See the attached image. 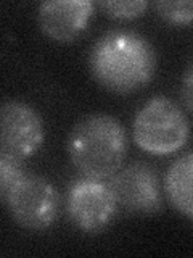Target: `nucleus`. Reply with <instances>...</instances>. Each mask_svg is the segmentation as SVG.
Wrapping results in <instances>:
<instances>
[{"mask_svg": "<svg viewBox=\"0 0 193 258\" xmlns=\"http://www.w3.org/2000/svg\"><path fill=\"white\" fill-rule=\"evenodd\" d=\"M88 61L93 78L105 89L129 94L151 81L156 70V52L139 32L116 29L96 40Z\"/></svg>", "mask_w": 193, "mask_h": 258, "instance_id": "f257e3e1", "label": "nucleus"}, {"mask_svg": "<svg viewBox=\"0 0 193 258\" xmlns=\"http://www.w3.org/2000/svg\"><path fill=\"white\" fill-rule=\"evenodd\" d=\"M68 153L77 171L90 179H108L123 168L127 153L124 126L107 113L82 118L69 134Z\"/></svg>", "mask_w": 193, "mask_h": 258, "instance_id": "f03ea898", "label": "nucleus"}, {"mask_svg": "<svg viewBox=\"0 0 193 258\" xmlns=\"http://www.w3.org/2000/svg\"><path fill=\"white\" fill-rule=\"evenodd\" d=\"M134 141L148 153L169 155L180 150L190 137V123L182 108L167 97H155L137 111Z\"/></svg>", "mask_w": 193, "mask_h": 258, "instance_id": "7ed1b4c3", "label": "nucleus"}, {"mask_svg": "<svg viewBox=\"0 0 193 258\" xmlns=\"http://www.w3.org/2000/svg\"><path fill=\"white\" fill-rule=\"evenodd\" d=\"M16 224L29 231L50 228L60 215V194L52 182L36 174H24L7 199Z\"/></svg>", "mask_w": 193, "mask_h": 258, "instance_id": "20e7f679", "label": "nucleus"}, {"mask_svg": "<svg viewBox=\"0 0 193 258\" xmlns=\"http://www.w3.org/2000/svg\"><path fill=\"white\" fill-rule=\"evenodd\" d=\"M45 139L42 116L29 103H0V155L21 163L40 150Z\"/></svg>", "mask_w": 193, "mask_h": 258, "instance_id": "39448f33", "label": "nucleus"}, {"mask_svg": "<svg viewBox=\"0 0 193 258\" xmlns=\"http://www.w3.org/2000/svg\"><path fill=\"white\" fill-rule=\"evenodd\" d=\"M116 200L108 184L85 177L69 189L66 210L72 224L84 232H100L116 213Z\"/></svg>", "mask_w": 193, "mask_h": 258, "instance_id": "423d86ee", "label": "nucleus"}, {"mask_svg": "<svg viewBox=\"0 0 193 258\" xmlns=\"http://www.w3.org/2000/svg\"><path fill=\"white\" fill-rule=\"evenodd\" d=\"M118 205L131 212L156 213L163 207L158 174L143 161H134L111 176L108 184Z\"/></svg>", "mask_w": 193, "mask_h": 258, "instance_id": "0eeeda50", "label": "nucleus"}, {"mask_svg": "<svg viewBox=\"0 0 193 258\" xmlns=\"http://www.w3.org/2000/svg\"><path fill=\"white\" fill-rule=\"evenodd\" d=\"M93 13L88 0H47L40 4L37 21L44 34L56 42H72L87 28Z\"/></svg>", "mask_w": 193, "mask_h": 258, "instance_id": "6e6552de", "label": "nucleus"}, {"mask_svg": "<svg viewBox=\"0 0 193 258\" xmlns=\"http://www.w3.org/2000/svg\"><path fill=\"white\" fill-rule=\"evenodd\" d=\"M191 179H193V155L187 152L177 158L166 174V192L171 204L187 218H193L191 202Z\"/></svg>", "mask_w": 193, "mask_h": 258, "instance_id": "1a4fd4ad", "label": "nucleus"}, {"mask_svg": "<svg viewBox=\"0 0 193 258\" xmlns=\"http://www.w3.org/2000/svg\"><path fill=\"white\" fill-rule=\"evenodd\" d=\"M155 8L158 15L167 23L172 24H190L193 16L191 0H177V2H156Z\"/></svg>", "mask_w": 193, "mask_h": 258, "instance_id": "9d476101", "label": "nucleus"}, {"mask_svg": "<svg viewBox=\"0 0 193 258\" xmlns=\"http://www.w3.org/2000/svg\"><path fill=\"white\" fill-rule=\"evenodd\" d=\"M26 174L18 161L0 155V202H7L10 192Z\"/></svg>", "mask_w": 193, "mask_h": 258, "instance_id": "9b49d317", "label": "nucleus"}, {"mask_svg": "<svg viewBox=\"0 0 193 258\" xmlns=\"http://www.w3.org/2000/svg\"><path fill=\"white\" fill-rule=\"evenodd\" d=\"M100 7L115 20H134L147 10V0H126V2H102Z\"/></svg>", "mask_w": 193, "mask_h": 258, "instance_id": "f8f14e48", "label": "nucleus"}, {"mask_svg": "<svg viewBox=\"0 0 193 258\" xmlns=\"http://www.w3.org/2000/svg\"><path fill=\"white\" fill-rule=\"evenodd\" d=\"M191 67L187 70V75H185V100H187V107L188 110H191Z\"/></svg>", "mask_w": 193, "mask_h": 258, "instance_id": "ddd939ff", "label": "nucleus"}]
</instances>
